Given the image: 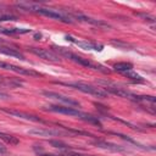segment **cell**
<instances>
[{
    "label": "cell",
    "instance_id": "1",
    "mask_svg": "<svg viewBox=\"0 0 156 156\" xmlns=\"http://www.w3.org/2000/svg\"><path fill=\"white\" fill-rule=\"evenodd\" d=\"M17 7L27 10V11H32V12H37L39 15H43L45 17L52 18V20H57L65 23H73V20L71 17L69 13H66L63 11L60 10H55V9H49V7H44L41 5H38L35 2H18L16 4Z\"/></svg>",
    "mask_w": 156,
    "mask_h": 156
},
{
    "label": "cell",
    "instance_id": "2",
    "mask_svg": "<svg viewBox=\"0 0 156 156\" xmlns=\"http://www.w3.org/2000/svg\"><path fill=\"white\" fill-rule=\"evenodd\" d=\"M52 48H54V50L57 51L61 56H65V57L69 58L71 61H73V62H76V63H78V65H80V66H84V67H88V68L99 71V72H101V73H110V69L106 68L105 66H102V65H100V63H96V62H93V61H90V60H88V58H84V57H82V56H78V55L71 52V51H69L68 49H66V48L57 46V45H54Z\"/></svg>",
    "mask_w": 156,
    "mask_h": 156
},
{
    "label": "cell",
    "instance_id": "3",
    "mask_svg": "<svg viewBox=\"0 0 156 156\" xmlns=\"http://www.w3.org/2000/svg\"><path fill=\"white\" fill-rule=\"evenodd\" d=\"M55 84H60V85H65V87H68V88H73L76 90H79L82 93L90 94V95H94V96H98V98H106L108 95V93L105 89L99 88V87H94V85H90V84H87V83H83V82H69V83L55 82Z\"/></svg>",
    "mask_w": 156,
    "mask_h": 156
},
{
    "label": "cell",
    "instance_id": "4",
    "mask_svg": "<svg viewBox=\"0 0 156 156\" xmlns=\"http://www.w3.org/2000/svg\"><path fill=\"white\" fill-rule=\"evenodd\" d=\"M29 134L39 135V136H65L69 135V130H62V129H51V128H33L29 129Z\"/></svg>",
    "mask_w": 156,
    "mask_h": 156
},
{
    "label": "cell",
    "instance_id": "5",
    "mask_svg": "<svg viewBox=\"0 0 156 156\" xmlns=\"http://www.w3.org/2000/svg\"><path fill=\"white\" fill-rule=\"evenodd\" d=\"M0 68L6 69V71H11V72H15V73H18V74L29 76V77H40V76H41V73L35 72V71H33V69L18 67V66H16V65L7 63V62H4V61H0Z\"/></svg>",
    "mask_w": 156,
    "mask_h": 156
},
{
    "label": "cell",
    "instance_id": "6",
    "mask_svg": "<svg viewBox=\"0 0 156 156\" xmlns=\"http://www.w3.org/2000/svg\"><path fill=\"white\" fill-rule=\"evenodd\" d=\"M46 111H51V112H56V113H62V115H68V116H73V117H78L80 119V117L83 116V112L71 107V106H58V105H49L45 107Z\"/></svg>",
    "mask_w": 156,
    "mask_h": 156
},
{
    "label": "cell",
    "instance_id": "7",
    "mask_svg": "<svg viewBox=\"0 0 156 156\" xmlns=\"http://www.w3.org/2000/svg\"><path fill=\"white\" fill-rule=\"evenodd\" d=\"M0 111L7 113V115H10V116H13V117H17V118L26 119V121L45 123V121H43V119L39 118L38 116H34V115H30V113H27V112H23V111H18V110H13V108H4V107H1Z\"/></svg>",
    "mask_w": 156,
    "mask_h": 156
},
{
    "label": "cell",
    "instance_id": "8",
    "mask_svg": "<svg viewBox=\"0 0 156 156\" xmlns=\"http://www.w3.org/2000/svg\"><path fill=\"white\" fill-rule=\"evenodd\" d=\"M29 51L33 52L34 55L39 56L40 58H44L46 61H50V62H60L61 58L58 55H56L52 50H49V49H41V48H29Z\"/></svg>",
    "mask_w": 156,
    "mask_h": 156
},
{
    "label": "cell",
    "instance_id": "9",
    "mask_svg": "<svg viewBox=\"0 0 156 156\" xmlns=\"http://www.w3.org/2000/svg\"><path fill=\"white\" fill-rule=\"evenodd\" d=\"M72 20H77L79 22H84V23H89V24H94V26H98V27H105V28H110V24L101 21V20H95V18H91L89 16H85L80 12H71L69 13Z\"/></svg>",
    "mask_w": 156,
    "mask_h": 156
},
{
    "label": "cell",
    "instance_id": "10",
    "mask_svg": "<svg viewBox=\"0 0 156 156\" xmlns=\"http://www.w3.org/2000/svg\"><path fill=\"white\" fill-rule=\"evenodd\" d=\"M66 39L69 40L71 43L76 44L77 46L85 49V50H95V51H101L104 49L102 44H98V43H93V41H87V40H77L76 38L71 37V35H66Z\"/></svg>",
    "mask_w": 156,
    "mask_h": 156
},
{
    "label": "cell",
    "instance_id": "11",
    "mask_svg": "<svg viewBox=\"0 0 156 156\" xmlns=\"http://www.w3.org/2000/svg\"><path fill=\"white\" fill-rule=\"evenodd\" d=\"M44 96H46V98H49V99H54V100H57V101H61V102H63V104H66V105H68V106H79V102L77 101V100H74V99H72V98H69V96H66V95H62V94H58V93H55V91H43L41 93Z\"/></svg>",
    "mask_w": 156,
    "mask_h": 156
},
{
    "label": "cell",
    "instance_id": "12",
    "mask_svg": "<svg viewBox=\"0 0 156 156\" xmlns=\"http://www.w3.org/2000/svg\"><path fill=\"white\" fill-rule=\"evenodd\" d=\"M0 54L7 55V56H12V57H16V58H20V60H26L23 54L20 52L17 49H13V48L6 46V45H1V44H0Z\"/></svg>",
    "mask_w": 156,
    "mask_h": 156
},
{
    "label": "cell",
    "instance_id": "13",
    "mask_svg": "<svg viewBox=\"0 0 156 156\" xmlns=\"http://www.w3.org/2000/svg\"><path fill=\"white\" fill-rule=\"evenodd\" d=\"M93 144L96 145L98 147L111 150V151H124V147H122L119 145H116V144H112V143H108V141H105V140H95Z\"/></svg>",
    "mask_w": 156,
    "mask_h": 156
},
{
    "label": "cell",
    "instance_id": "14",
    "mask_svg": "<svg viewBox=\"0 0 156 156\" xmlns=\"http://www.w3.org/2000/svg\"><path fill=\"white\" fill-rule=\"evenodd\" d=\"M39 156H94V155H84V154H79V152H74L72 150L69 151H63V152H58V154H44L40 149L39 151H37Z\"/></svg>",
    "mask_w": 156,
    "mask_h": 156
},
{
    "label": "cell",
    "instance_id": "15",
    "mask_svg": "<svg viewBox=\"0 0 156 156\" xmlns=\"http://www.w3.org/2000/svg\"><path fill=\"white\" fill-rule=\"evenodd\" d=\"M80 119H82V121H84V122H88V123H90V124H95V126H98V127H100V128L102 127V126H101L100 119H99L98 117L93 116V115H89V113L83 112V116L80 117Z\"/></svg>",
    "mask_w": 156,
    "mask_h": 156
},
{
    "label": "cell",
    "instance_id": "16",
    "mask_svg": "<svg viewBox=\"0 0 156 156\" xmlns=\"http://www.w3.org/2000/svg\"><path fill=\"white\" fill-rule=\"evenodd\" d=\"M113 68H115V71L123 73V72H127V71H132L133 65L130 62H117V63L113 65Z\"/></svg>",
    "mask_w": 156,
    "mask_h": 156
},
{
    "label": "cell",
    "instance_id": "17",
    "mask_svg": "<svg viewBox=\"0 0 156 156\" xmlns=\"http://www.w3.org/2000/svg\"><path fill=\"white\" fill-rule=\"evenodd\" d=\"M0 139L4 140L5 143L10 144V145H17V144L20 143V140H18L16 136H13V135H11V134H6V133H4V132H0Z\"/></svg>",
    "mask_w": 156,
    "mask_h": 156
},
{
    "label": "cell",
    "instance_id": "18",
    "mask_svg": "<svg viewBox=\"0 0 156 156\" xmlns=\"http://www.w3.org/2000/svg\"><path fill=\"white\" fill-rule=\"evenodd\" d=\"M49 144L56 149H60V150H63V151H69V150H73V146L71 145H67L62 141H58V140H49Z\"/></svg>",
    "mask_w": 156,
    "mask_h": 156
},
{
    "label": "cell",
    "instance_id": "19",
    "mask_svg": "<svg viewBox=\"0 0 156 156\" xmlns=\"http://www.w3.org/2000/svg\"><path fill=\"white\" fill-rule=\"evenodd\" d=\"M123 74H124L127 78H129V79H132V80H135V82H143V80H144V79H143L136 72H134L133 69H132V71L123 72Z\"/></svg>",
    "mask_w": 156,
    "mask_h": 156
},
{
    "label": "cell",
    "instance_id": "20",
    "mask_svg": "<svg viewBox=\"0 0 156 156\" xmlns=\"http://www.w3.org/2000/svg\"><path fill=\"white\" fill-rule=\"evenodd\" d=\"M6 21H17V17L11 13H0V22H6Z\"/></svg>",
    "mask_w": 156,
    "mask_h": 156
},
{
    "label": "cell",
    "instance_id": "21",
    "mask_svg": "<svg viewBox=\"0 0 156 156\" xmlns=\"http://www.w3.org/2000/svg\"><path fill=\"white\" fill-rule=\"evenodd\" d=\"M6 152V147L0 143V154H5Z\"/></svg>",
    "mask_w": 156,
    "mask_h": 156
},
{
    "label": "cell",
    "instance_id": "22",
    "mask_svg": "<svg viewBox=\"0 0 156 156\" xmlns=\"http://www.w3.org/2000/svg\"><path fill=\"white\" fill-rule=\"evenodd\" d=\"M0 98H7V95L4 94V93H0Z\"/></svg>",
    "mask_w": 156,
    "mask_h": 156
},
{
    "label": "cell",
    "instance_id": "23",
    "mask_svg": "<svg viewBox=\"0 0 156 156\" xmlns=\"http://www.w3.org/2000/svg\"><path fill=\"white\" fill-rule=\"evenodd\" d=\"M2 12H4V11L1 10V6H0V13H2Z\"/></svg>",
    "mask_w": 156,
    "mask_h": 156
}]
</instances>
